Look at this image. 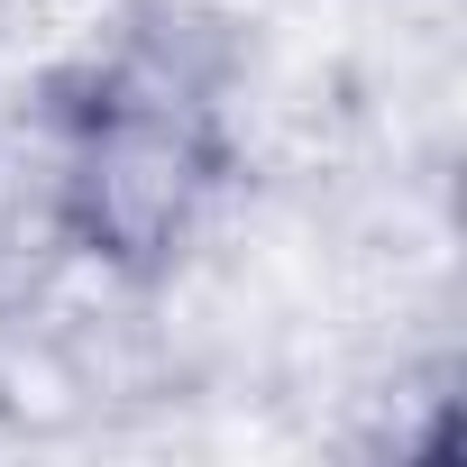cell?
<instances>
[{
    "label": "cell",
    "instance_id": "1",
    "mask_svg": "<svg viewBox=\"0 0 467 467\" xmlns=\"http://www.w3.org/2000/svg\"><path fill=\"white\" fill-rule=\"evenodd\" d=\"M211 165H220L211 101L156 56L110 65L92 101L65 110V211L101 257H165Z\"/></svg>",
    "mask_w": 467,
    "mask_h": 467
}]
</instances>
